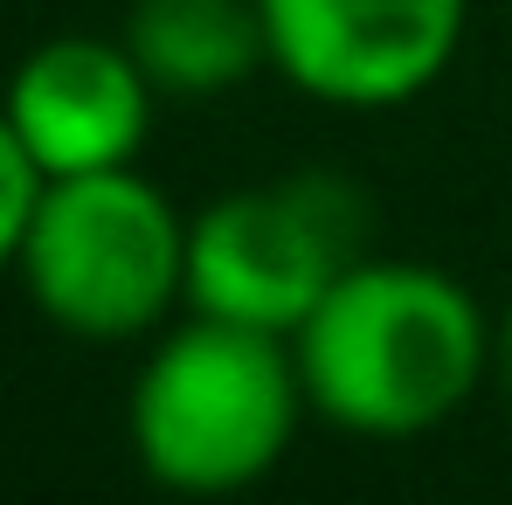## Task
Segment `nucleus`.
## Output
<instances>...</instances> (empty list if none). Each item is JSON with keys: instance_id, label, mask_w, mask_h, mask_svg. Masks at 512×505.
<instances>
[{"instance_id": "1", "label": "nucleus", "mask_w": 512, "mask_h": 505, "mask_svg": "<svg viewBox=\"0 0 512 505\" xmlns=\"http://www.w3.org/2000/svg\"><path fill=\"white\" fill-rule=\"evenodd\" d=\"M305 409L353 436H423L492 381V326L436 263L360 256L291 333Z\"/></svg>"}, {"instance_id": "3", "label": "nucleus", "mask_w": 512, "mask_h": 505, "mask_svg": "<svg viewBox=\"0 0 512 505\" xmlns=\"http://www.w3.org/2000/svg\"><path fill=\"white\" fill-rule=\"evenodd\" d=\"M14 270L70 339H146L187 305V215L132 167L63 173L42 180Z\"/></svg>"}, {"instance_id": "5", "label": "nucleus", "mask_w": 512, "mask_h": 505, "mask_svg": "<svg viewBox=\"0 0 512 505\" xmlns=\"http://www.w3.org/2000/svg\"><path fill=\"white\" fill-rule=\"evenodd\" d=\"M270 70L319 104L388 111L423 97L464 42L471 0H256Z\"/></svg>"}, {"instance_id": "7", "label": "nucleus", "mask_w": 512, "mask_h": 505, "mask_svg": "<svg viewBox=\"0 0 512 505\" xmlns=\"http://www.w3.org/2000/svg\"><path fill=\"white\" fill-rule=\"evenodd\" d=\"M125 49L160 97H215L270 63L256 0H139L125 21Z\"/></svg>"}, {"instance_id": "4", "label": "nucleus", "mask_w": 512, "mask_h": 505, "mask_svg": "<svg viewBox=\"0 0 512 505\" xmlns=\"http://www.w3.org/2000/svg\"><path fill=\"white\" fill-rule=\"evenodd\" d=\"M367 201L340 173H284L208 201L187 222V305L256 333H298L360 263Z\"/></svg>"}, {"instance_id": "2", "label": "nucleus", "mask_w": 512, "mask_h": 505, "mask_svg": "<svg viewBox=\"0 0 512 505\" xmlns=\"http://www.w3.org/2000/svg\"><path fill=\"white\" fill-rule=\"evenodd\" d=\"M305 381L284 333L194 312L153 339L132 381V457L180 499H229L270 478L298 436Z\"/></svg>"}, {"instance_id": "8", "label": "nucleus", "mask_w": 512, "mask_h": 505, "mask_svg": "<svg viewBox=\"0 0 512 505\" xmlns=\"http://www.w3.org/2000/svg\"><path fill=\"white\" fill-rule=\"evenodd\" d=\"M35 201H42V167L28 160V146L14 139V125H7V111H0V270H14Z\"/></svg>"}, {"instance_id": "6", "label": "nucleus", "mask_w": 512, "mask_h": 505, "mask_svg": "<svg viewBox=\"0 0 512 505\" xmlns=\"http://www.w3.org/2000/svg\"><path fill=\"white\" fill-rule=\"evenodd\" d=\"M153 97L160 90L125 42L56 35L14 63L0 111L42 180H63V173L132 167L153 132Z\"/></svg>"}, {"instance_id": "9", "label": "nucleus", "mask_w": 512, "mask_h": 505, "mask_svg": "<svg viewBox=\"0 0 512 505\" xmlns=\"http://www.w3.org/2000/svg\"><path fill=\"white\" fill-rule=\"evenodd\" d=\"M492 381H499V395H506V409H512V305L492 326Z\"/></svg>"}]
</instances>
